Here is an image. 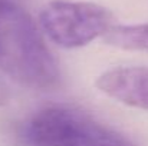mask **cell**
<instances>
[{
  "instance_id": "1",
  "label": "cell",
  "mask_w": 148,
  "mask_h": 146,
  "mask_svg": "<svg viewBox=\"0 0 148 146\" xmlns=\"http://www.w3.org/2000/svg\"><path fill=\"white\" fill-rule=\"evenodd\" d=\"M0 69L29 89H50L59 80L56 59L42 32L14 0H0Z\"/></svg>"
},
{
  "instance_id": "2",
  "label": "cell",
  "mask_w": 148,
  "mask_h": 146,
  "mask_svg": "<svg viewBox=\"0 0 148 146\" xmlns=\"http://www.w3.org/2000/svg\"><path fill=\"white\" fill-rule=\"evenodd\" d=\"M27 133L33 146H137L92 115L59 105L39 110L32 117Z\"/></svg>"
},
{
  "instance_id": "3",
  "label": "cell",
  "mask_w": 148,
  "mask_h": 146,
  "mask_svg": "<svg viewBox=\"0 0 148 146\" xmlns=\"http://www.w3.org/2000/svg\"><path fill=\"white\" fill-rule=\"evenodd\" d=\"M39 24L53 43L75 49L105 36L114 26V14L109 9L91 1L53 0L42 9Z\"/></svg>"
},
{
  "instance_id": "4",
  "label": "cell",
  "mask_w": 148,
  "mask_h": 146,
  "mask_svg": "<svg viewBox=\"0 0 148 146\" xmlns=\"http://www.w3.org/2000/svg\"><path fill=\"white\" fill-rule=\"evenodd\" d=\"M97 88L127 106L148 110V66L109 69L97 79Z\"/></svg>"
},
{
  "instance_id": "5",
  "label": "cell",
  "mask_w": 148,
  "mask_h": 146,
  "mask_svg": "<svg viewBox=\"0 0 148 146\" xmlns=\"http://www.w3.org/2000/svg\"><path fill=\"white\" fill-rule=\"evenodd\" d=\"M103 40L118 49L148 52V23L114 24L103 36Z\"/></svg>"
},
{
  "instance_id": "6",
  "label": "cell",
  "mask_w": 148,
  "mask_h": 146,
  "mask_svg": "<svg viewBox=\"0 0 148 146\" xmlns=\"http://www.w3.org/2000/svg\"><path fill=\"white\" fill-rule=\"evenodd\" d=\"M10 99V92H9V86L6 83V79H4V75L0 69V106L6 105Z\"/></svg>"
}]
</instances>
